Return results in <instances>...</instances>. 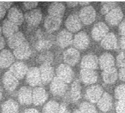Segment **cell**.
Returning <instances> with one entry per match:
<instances>
[{"label":"cell","mask_w":125,"mask_h":113,"mask_svg":"<svg viewBox=\"0 0 125 113\" xmlns=\"http://www.w3.org/2000/svg\"><path fill=\"white\" fill-rule=\"evenodd\" d=\"M82 23L79 16L76 14H73L68 16L66 18L65 27L70 33H75L82 28Z\"/></svg>","instance_id":"8fae6325"},{"label":"cell","mask_w":125,"mask_h":113,"mask_svg":"<svg viewBox=\"0 0 125 113\" xmlns=\"http://www.w3.org/2000/svg\"><path fill=\"white\" fill-rule=\"evenodd\" d=\"M62 18L48 15L44 20V28L48 33H53L61 27Z\"/></svg>","instance_id":"2e32d148"},{"label":"cell","mask_w":125,"mask_h":113,"mask_svg":"<svg viewBox=\"0 0 125 113\" xmlns=\"http://www.w3.org/2000/svg\"><path fill=\"white\" fill-rule=\"evenodd\" d=\"M78 16L83 24L90 25L95 21L96 11L92 6L84 7L80 9Z\"/></svg>","instance_id":"3957f363"},{"label":"cell","mask_w":125,"mask_h":113,"mask_svg":"<svg viewBox=\"0 0 125 113\" xmlns=\"http://www.w3.org/2000/svg\"><path fill=\"white\" fill-rule=\"evenodd\" d=\"M0 4L6 10L7 9H11V7L13 5V2H10V1H1L0 2Z\"/></svg>","instance_id":"f6af8a7d"},{"label":"cell","mask_w":125,"mask_h":113,"mask_svg":"<svg viewBox=\"0 0 125 113\" xmlns=\"http://www.w3.org/2000/svg\"><path fill=\"white\" fill-rule=\"evenodd\" d=\"M58 113H70V111L65 103H61L60 104Z\"/></svg>","instance_id":"b9f144b4"},{"label":"cell","mask_w":125,"mask_h":113,"mask_svg":"<svg viewBox=\"0 0 125 113\" xmlns=\"http://www.w3.org/2000/svg\"><path fill=\"white\" fill-rule=\"evenodd\" d=\"M23 113H40L36 110V109H34V108H30V109H27Z\"/></svg>","instance_id":"681fc988"},{"label":"cell","mask_w":125,"mask_h":113,"mask_svg":"<svg viewBox=\"0 0 125 113\" xmlns=\"http://www.w3.org/2000/svg\"><path fill=\"white\" fill-rule=\"evenodd\" d=\"M116 62L119 67H125V52H122L117 55Z\"/></svg>","instance_id":"f35d334b"},{"label":"cell","mask_w":125,"mask_h":113,"mask_svg":"<svg viewBox=\"0 0 125 113\" xmlns=\"http://www.w3.org/2000/svg\"><path fill=\"white\" fill-rule=\"evenodd\" d=\"M104 93V90L102 87L100 85H93L87 88L85 92L86 100L91 103H96L98 102L100 98Z\"/></svg>","instance_id":"8992f818"},{"label":"cell","mask_w":125,"mask_h":113,"mask_svg":"<svg viewBox=\"0 0 125 113\" xmlns=\"http://www.w3.org/2000/svg\"><path fill=\"white\" fill-rule=\"evenodd\" d=\"M123 16L124 14L121 8L117 7L105 15V21L110 26H115L120 24L122 21Z\"/></svg>","instance_id":"30bf717a"},{"label":"cell","mask_w":125,"mask_h":113,"mask_svg":"<svg viewBox=\"0 0 125 113\" xmlns=\"http://www.w3.org/2000/svg\"><path fill=\"white\" fill-rule=\"evenodd\" d=\"M70 98L73 102H77L81 98V85L78 79H75L71 85Z\"/></svg>","instance_id":"1f68e13d"},{"label":"cell","mask_w":125,"mask_h":113,"mask_svg":"<svg viewBox=\"0 0 125 113\" xmlns=\"http://www.w3.org/2000/svg\"><path fill=\"white\" fill-rule=\"evenodd\" d=\"M79 4L81 5V6H84V7H87V6H90L89 4H90L89 1H80L79 2Z\"/></svg>","instance_id":"816d5d0a"},{"label":"cell","mask_w":125,"mask_h":113,"mask_svg":"<svg viewBox=\"0 0 125 113\" xmlns=\"http://www.w3.org/2000/svg\"><path fill=\"white\" fill-rule=\"evenodd\" d=\"M1 33H2V30H1V26H0V36H1Z\"/></svg>","instance_id":"11a10c76"},{"label":"cell","mask_w":125,"mask_h":113,"mask_svg":"<svg viewBox=\"0 0 125 113\" xmlns=\"http://www.w3.org/2000/svg\"><path fill=\"white\" fill-rule=\"evenodd\" d=\"M57 77L66 83H70L74 78V71L70 66L61 64L56 69Z\"/></svg>","instance_id":"5b68a950"},{"label":"cell","mask_w":125,"mask_h":113,"mask_svg":"<svg viewBox=\"0 0 125 113\" xmlns=\"http://www.w3.org/2000/svg\"><path fill=\"white\" fill-rule=\"evenodd\" d=\"M115 96L118 100H125V84H121L115 88Z\"/></svg>","instance_id":"74e56055"},{"label":"cell","mask_w":125,"mask_h":113,"mask_svg":"<svg viewBox=\"0 0 125 113\" xmlns=\"http://www.w3.org/2000/svg\"><path fill=\"white\" fill-rule=\"evenodd\" d=\"M39 70L42 83L47 84L53 81L54 78V69L51 64H41Z\"/></svg>","instance_id":"d6986e66"},{"label":"cell","mask_w":125,"mask_h":113,"mask_svg":"<svg viewBox=\"0 0 125 113\" xmlns=\"http://www.w3.org/2000/svg\"><path fill=\"white\" fill-rule=\"evenodd\" d=\"M72 113H80V111L79 110H74V111H73Z\"/></svg>","instance_id":"db71d44e"},{"label":"cell","mask_w":125,"mask_h":113,"mask_svg":"<svg viewBox=\"0 0 125 113\" xmlns=\"http://www.w3.org/2000/svg\"><path fill=\"white\" fill-rule=\"evenodd\" d=\"M80 58V54L77 49L75 48H69L67 49L62 54V59L65 64L73 67L76 65L78 63Z\"/></svg>","instance_id":"52a82bcc"},{"label":"cell","mask_w":125,"mask_h":113,"mask_svg":"<svg viewBox=\"0 0 125 113\" xmlns=\"http://www.w3.org/2000/svg\"><path fill=\"white\" fill-rule=\"evenodd\" d=\"M7 10L0 4V20L2 19L6 14Z\"/></svg>","instance_id":"7dc6e473"},{"label":"cell","mask_w":125,"mask_h":113,"mask_svg":"<svg viewBox=\"0 0 125 113\" xmlns=\"http://www.w3.org/2000/svg\"><path fill=\"white\" fill-rule=\"evenodd\" d=\"M2 82L4 88L8 91H14L19 85V79H17L9 71L4 73L2 77Z\"/></svg>","instance_id":"ac0fdd59"},{"label":"cell","mask_w":125,"mask_h":113,"mask_svg":"<svg viewBox=\"0 0 125 113\" xmlns=\"http://www.w3.org/2000/svg\"><path fill=\"white\" fill-rule=\"evenodd\" d=\"M38 4L39 2L37 1H25L23 3V8L25 10L31 11L35 9Z\"/></svg>","instance_id":"ab89813d"},{"label":"cell","mask_w":125,"mask_h":113,"mask_svg":"<svg viewBox=\"0 0 125 113\" xmlns=\"http://www.w3.org/2000/svg\"><path fill=\"white\" fill-rule=\"evenodd\" d=\"M73 35L70 31L62 30L58 33L56 36V43L61 48L67 47L71 44H73Z\"/></svg>","instance_id":"e0dca14e"},{"label":"cell","mask_w":125,"mask_h":113,"mask_svg":"<svg viewBox=\"0 0 125 113\" xmlns=\"http://www.w3.org/2000/svg\"><path fill=\"white\" fill-rule=\"evenodd\" d=\"M79 4V2H77V1H68L67 2V4L69 7H76Z\"/></svg>","instance_id":"f907efd6"},{"label":"cell","mask_w":125,"mask_h":113,"mask_svg":"<svg viewBox=\"0 0 125 113\" xmlns=\"http://www.w3.org/2000/svg\"><path fill=\"white\" fill-rule=\"evenodd\" d=\"M29 67L26 64L21 61L14 62L9 68V71L19 80L23 79L26 76Z\"/></svg>","instance_id":"7c38bea8"},{"label":"cell","mask_w":125,"mask_h":113,"mask_svg":"<svg viewBox=\"0 0 125 113\" xmlns=\"http://www.w3.org/2000/svg\"><path fill=\"white\" fill-rule=\"evenodd\" d=\"M48 98V95L44 88L38 86L35 87L32 91L33 103L36 106L43 104Z\"/></svg>","instance_id":"4fadbf2b"},{"label":"cell","mask_w":125,"mask_h":113,"mask_svg":"<svg viewBox=\"0 0 125 113\" xmlns=\"http://www.w3.org/2000/svg\"><path fill=\"white\" fill-rule=\"evenodd\" d=\"M119 47L122 50H125V36H122L119 41Z\"/></svg>","instance_id":"bcb514c9"},{"label":"cell","mask_w":125,"mask_h":113,"mask_svg":"<svg viewBox=\"0 0 125 113\" xmlns=\"http://www.w3.org/2000/svg\"><path fill=\"white\" fill-rule=\"evenodd\" d=\"M19 105L15 100L12 99L7 100L1 105L2 113H19Z\"/></svg>","instance_id":"d6a6232c"},{"label":"cell","mask_w":125,"mask_h":113,"mask_svg":"<svg viewBox=\"0 0 125 113\" xmlns=\"http://www.w3.org/2000/svg\"><path fill=\"white\" fill-rule=\"evenodd\" d=\"M109 33V27L104 23L101 21L97 23L91 31L92 38L95 41H101Z\"/></svg>","instance_id":"9c48e42d"},{"label":"cell","mask_w":125,"mask_h":113,"mask_svg":"<svg viewBox=\"0 0 125 113\" xmlns=\"http://www.w3.org/2000/svg\"><path fill=\"white\" fill-rule=\"evenodd\" d=\"M102 77L104 82L107 84H112L117 81L118 78V72L116 68L112 67L103 70L102 73Z\"/></svg>","instance_id":"f1b7e54d"},{"label":"cell","mask_w":125,"mask_h":113,"mask_svg":"<svg viewBox=\"0 0 125 113\" xmlns=\"http://www.w3.org/2000/svg\"><path fill=\"white\" fill-rule=\"evenodd\" d=\"M32 91L33 89L28 86H23L19 89L18 93V100L21 105H29L33 103Z\"/></svg>","instance_id":"44dd1931"},{"label":"cell","mask_w":125,"mask_h":113,"mask_svg":"<svg viewBox=\"0 0 125 113\" xmlns=\"http://www.w3.org/2000/svg\"><path fill=\"white\" fill-rule=\"evenodd\" d=\"M115 107L117 113H125V100H118Z\"/></svg>","instance_id":"60d3db41"},{"label":"cell","mask_w":125,"mask_h":113,"mask_svg":"<svg viewBox=\"0 0 125 113\" xmlns=\"http://www.w3.org/2000/svg\"><path fill=\"white\" fill-rule=\"evenodd\" d=\"M43 14L40 9H35L29 11L24 15V20L30 28H36L41 22Z\"/></svg>","instance_id":"6da1fadb"},{"label":"cell","mask_w":125,"mask_h":113,"mask_svg":"<svg viewBox=\"0 0 125 113\" xmlns=\"http://www.w3.org/2000/svg\"><path fill=\"white\" fill-rule=\"evenodd\" d=\"M60 104L55 101L50 100L43 107V113H58Z\"/></svg>","instance_id":"e575fe53"},{"label":"cell","mask_w":125,"mask_h":113,"mask_svg":"<svg viewBox=\"0 0 125 113\" xmlns=\"http://www.w3.org/2000/svg\"><path fill=\"white\" fill-rule=\"evenodd\" d=\"M97 103V107L101 111L104 113H107L111 110L112 107V98L108 93L104 92L103 95L102 96V97L100 98Z\"/></svg>","instance_id":"cb8c5ba5"},{"label":"cell","mask_w":125,"mask_h":113,"mask_svg":"<svg viewBox=\"0 0 125 113\" xmlns=\"http://www.w3.org/2000/svg\"><path fill=\"white\" fill-rule=\"evenodd\" d=\"M1 99H2V90H1V88H0V101Z\"/></svg>","instance_id":"f5cc1de1"},{"label":"cell","mask_w":125,"mask_h":113,"mask_svg":"<svg viewBox=\"0 0 125 113\" xmlns=\"http://www.w3.org/2000/svg\"><path fill=\"white\" fill-rule=\"evenodd\" d=\"M7 19L18 26H21L24 21V16L22 11L16 7H11L7 13Z\"/></svg>","instance_id":"7402d4cb"},{"label":"cell","mask_w":125,"mask_h":113,"mask_svg":"<svg viewBox=\"0 0 125 113\" xmlns=\"http://www.w3.org/2000/svg\"><path fill=\"white\" fill-rule=\"evenodd\" d=\"M98 60H99V66L102 70L114 67L115 63L113 55L109 52L103 53L100 55Z\"/></svg>","instance_id":"d4e9b609"},{"label":"cell","mask_w":125,"mask_h":113,"mask_svg":"<svg viewBox=\"0 0 125 113\" xmlns=\"http://www.w3.org/2000/svg\"><path fill=\"white\" fill-rule=\"evenodd\" d=\"M65 7L61 2H53L50 4L48 9V15L61 18L64 16Z\"/></svg>","instance_id":"4316f807"},{"label":"cell","mask_w":125,"mask_h":113,"mask_svg":"<svg viewBox=\"0 0 125 113\" xmlns=\"http://www.w3.org/2000/svg\"><path fill=\"white\" fill-rule=\"evenodd\" d=\"M54 59L53 54L50 51H43L39 56V61L41 64H51Z\"/></svg>","instance_id":"836d02e7"},{"label":"cell","mask_w":125,"mask_h":113,"mask_svg":"<svg viewBox=\"0 0 125 113\" xmlns=\"http://www.w3.org/2000/svg\"><path fill=\"white\" fill-rule=\"evenodd\" d=\"M99 66V60L96 55L93 54H88L85 55L80 62L82 69L94 70Z\"/></svg>","instance_id":"9a60e30c"},{"label":"cell","mask_w":125,"mask_h":113,"mask_svg":"<svg viewBox=\"0 0 125 113\" xmlns=\"http://www.w3.org/2000/svg\"><path fill=\"white\" fill-rule=\"evenodd\" d=\"M31 53L32 51L30 45L26 41L14 49L13 52L14 57L20 60H25L29 59L31 57Z\"/></svg>","instance_id":"5bb4252c"},{"label":"cell","mask_w":125,"mask_h":113,"mask_svg":"<svg viewBox=\"0 0 125 113\" xmlns=\"http://www.w3.org/2000/svg\"><path fill=\"white\" fill-rule=\"evenodd\" d=\"M14 55L9 50H3L0 52V67L6 69L10 67L14 63Z\"/></svg>","instance_id":"603a6c76"},{"label":"cell","mask_w":125,"mask_h":113,"mask_svg":"<svg viewBox=\"0 0 125 113\" xmlns=\"http://www.w3.org/2000/svg\"><path fill=\"white\" fill-rule=\"evenodd\" d=\"M118 76L120 80L125 81V67L121 68L119 71L118 73Z\"/></svg>","instance_id":"ee69618b"},{"label":"cell","mask_w":125,"mask_h":113,"mask_svg":"<svg viewBox=\"0 0 125 113\" xmlns=\"http://www.w3.org/2000/svg\"><path fill=\"white\" fill-rule=\"evenodd\" d=\"M26 42V37L20 31L17 32L7 39V44L11 49L14 50Z\"/></svg>","instance_id":"83f0119b"},{"label":"cell","mask_w":125,"mask_h":113,"mask_svg":"<svg viewBox=\"0 0 125 113\" xmlns=\"http://www.w3.org/2000/svg\"><path fill=\"white\" fill-rule=\"evenodd\" d=\"M50 90L54 96H63L68 90V85L56 76L54 77L53 81L51 82Z\"/></svg>","instance_id":"7a4b0ae2"},{"label":"cell","mask_w":125,"mask_h":113,"mask_svg":"<svg viewBox=\"0 0 125 113\" xmlns=\"http://www.w3.org/2000/svg\"><path fill=\"white\" fill-rule=\"evenodd\" d=\"M119 33L122 36H125V19L120 23L119 26Z\"/></svg>","instance_id":"7bdbcfd3"},{"label":"cell","mask_w":125,"mask_h":113,"mask_svg":"<svg viewBox=\"0 0 125 113\" xmlns=\"http://www.w3.org/2000/svg\"><path fill=\"white\" fill-rule=\"evenodd\" d=\"M43 34L39 37V40H37L36 43V45H34L36 46V48L38 50L42 51V52L48 50L53 45L52 38L49 37L48 35L47 36L46 35H43Z\"/></svg>","instance_id":"f546056e"},{"label":"cell","mask_w":125,"mask_h":113,"mask_svg":"<svg viewBox=\"0 0 125 113\" xmlns=\"http://www.w3.org/2000/svg\"><path fill=\"white\" fill-rule=\"evenodd\" d=\"M101 46L105 50H115L117 49V39L113 33H109L101 40Z\"/></svg>","instance_id":"484cf974"},{"label":"cell","mask_w":125,"mask_h":113,"mask_svg":"<svg viewBox=\"0 0 125 113\" xmlns=\"http://www.w3.org/2000/svg\"><path fill=\"white\" fill-rule=\"evenodd\" d=\"M5 40L4 38L1 36H0V51L3 50V48L5 46Z\"/></svg>","instance_id":"c3c4849f"},{"label":"cell","mask_w":125,"mask_h":113,"mask_svg":"<svg viewBox=\"0 0 125 113\" xmlns=\"http://www.w3.org/2000/svg\"><path fill=\"white\" fill-rule=\"evenodd\" d=\"M79 110L81 113H97V109L93 103L90 102H83L79 106Z\"/></svg>","instance_id":"d590c367"},{"label":"cell","mask_w":125,"mask_h":113,"mask_svg":"<svg viewBox=\"0 0 125 113\" xmlns=\"http://www.w3.org/2000/svg\"><path fill=\"white\" fill-rule=\"evenodd\" d=\"M26 81L31 87H38L42 83L41 76L39 67H32L28 70L26 75Z\"/></svg>","instance_id":"277c9868"},{"label":"cell","mask_w":125,"mask_h":113,"mask_svg":"<svg viewBox=\"0 0 125 113\" xmlns=\"http://www.w3.org/2000/svg\"><path fill=\"white\" fill-rule=\"evenodd\" d=\"M1 30H2V33L4 34V35L8 38L16 33L19 32V26L7 19L4 21V22L2 23Z\"/></svg>","instance_id":"4dcf8cb0"},{"label":"cell","mask_w":125,"mask_h":113,"mask_svg":"<svg viewBox=\"0 0 125 113\" xmlns=\"http://www.w3.org/2000/svg\"><path fill=\"white\" fill-rule=\"evenodd\" d=\"M98 78L97 72L91 69H81L80 71V79L86 85H91L96 83Z\"/></svg>","instance_id":"ffe728a7"},{"label":"cell","mask_w":125,"mask_h":113,"mask_svg":"<svg viewBox=\"0 0 125 113\" xmlns=\"http://www.w3.org/2000/svg\"><path fill=\"white\" fill-rule=\"evenodd\" d=\"M117 7V2L113 1H104L101 3V8H100V12L102 14L106 15L112 10Z\"/></svg>","instance_id":"8d00e7d4"},{"label":"cell","mask_w":125,"mask_h":113,"mask_svg":"<svg viewBox=\"0 0 125 113\" xmlns=\"http://www.w3.org/2000/svg\"><path fill=\"white\" fill-rule=\"evenodd\" d=\"M73 45L78 50H84L87 49L90 45V38L88 35L84 31L78 33L73 38Z\"/></svg>","instance_id":"ba28073f"}]
</instances>
